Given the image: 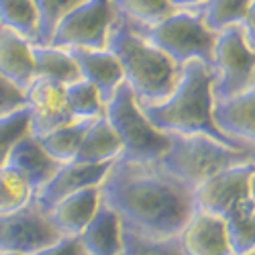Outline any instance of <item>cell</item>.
<instances>
[{"label":"cell","instance_id":"cell-1","mask_svg":"<svg viewBox=\"0 0 255 255\" xmlns=\"http://www.w3.org/2000/svg\"><path fill=\"white\" fill-rule=\"evenodd\" d=\"M100 196L125 229L147 237H176L194 215V190L155 161L115 159L100 184Z\"/></svg>","mask_w":255,"mask_h":255},{"label":"cell","instance_id":"cell-2","mask_svg":"<svg viewBox=\"0 0 255 255\" xmlns=\"http://www.w3.org/2000/svg\"><path fill=\"white\" fill-rule=\"evenodd\" d=\"M212 82H215L212 68L204 61L192 59L180 68L174 92L159 104L141 106V111L155 129L167 135H206L235 149H249L237 139L225 135L215 123Z\"/></svg>","mask_w":255,"mask_h":255},{"label":"cell","instance_id":"cell-3","mask_svg":"<svg viewBox=\"0 0 255 255\" xmlns=\"http://www.w3.org/2000/svg\"><path fill=\"white\" fill-rule=\"evenodd\" d=\"M106 49L117 55L125 74V84L135 94L139 106L159 104L174 92L180 66L141 37L119 14L113 23Z\"/></svg>","mask_w":255,"mask_h":255},{"label":"cell","instance_id":"cell-4","mask_svg":"<svg viewBox=\"0 0 255 255\" xmlns=\"http://www.w3.org/2000/svg\"><path fill=\"white\" fill-rule=\"evenodd\" d=\"M245 161H255V153L206 135H172V143L157 163L194 190L223 169Z\"/></svg>","mask_w":255,"mask_h":255},{"label":"cell","instance_id":"cell-5","mask_svg":"<svg viewBox=\"0 0 255 255\" xmlns=\"http://www.w3.org/2000/svg\"><path fill=\"white\" fill-rule=\"evenodd\" d=\"M104 117L109 119L111 127L121 139L123 159L155 163L172 143V135L155 129L149 123L127 84H121L115 96L104 104Z\"/></svg>","mask_w":255,"mask_h":255},{"label":"cell","instance_id":"cell-6","mask_svg":"<svg viewBox=\"0 0 255 255\" xmlns=\"http://www.w3.org/2000/svg\"><path fill=\"white\" fill-rule=\"evenodd\" d=\"M129 25L180 68L192 59L212 66L217 33L204 25L198 10H174L153 25Z\"/></svg>","mask_w":255,"mask_h":255},{"label":"cell","instance_id":"cell-7","mask_svg":"<svg viewBox=\"0 0 255 255\" xmlns=\"http://www.w3.org/2000/svg\"><path fill=\"white\" fill-rule=\"evenodd\" d=\"M210 68L215 72V102L239 96L255 84V51L245 43L239 27L225 29L217 35Z\"/></svg>","mask_w":255,"mask_h":255},{"label":"cell","instance_id":"cell-8","mask_svg":"<svg viewBox=\"0 0 255 255\" xmlns=\"http://www.w3.org/2000/svg\"><path fill=\"white\" fill-rule=\"evenodd\" d=\"M115 18L117 10L111 0H84L57 23L49 45L61 49H106Z\"/></svg>","mask_w":255,"mask_h":255},{"label":"cell","instance_id":"cell-9","mask_svg":"<svg viewBox=\"0 0 255 255\" xmlns=\"http://www.w3.org/2000/svg\"><path fill=\"white\" fill-rule=\"evenodd\" d=\"M47 212L35 200L12 212H0V253L31 255L59 239Z\"/></svg>","mask_w":255,"mask_h":255},{"label":"cell","instance_id":"cell-10","mask_svg":"<svg viewBox=\"0 0 255 255\" xmlns=\"http://www.w3.org/2000/svg\"><path fill=\"white\" fill-rule=\"evenodd\" d=\"M255 174V161H245L227 167L194 188V204L198 210L210 212L223 219V215L239 200L253 196L251 178Z\"/></svg>","mask_w":255,"mask_h":255},{"label":"cell","instance_id":"cell-11","mask_svg":"<svg viewBox=\"0 0 255 255\" xmlns=\"http://www.w3.org/2000/svg\"><path fill=\"white\" fill-rule=\"evenodd\" d=\"M25 109L29 113V133L33 137L76 121L66 102V86L43 78H35L25 90Z\"/></svg>","mask_w":255,"mask_h":255},{"label":"cell","instance_id":"cell-12","mask_svg":"<svg viewBox=\"0 0 255 255\" xmlns=\"http://www.w3.org/2000/svg\"><path fill=\"white\" fill-rule=\"evenodd\" d=\"M111 165L113 163H94V165L92 163H78V161L61 163L59 169L53 174V178L43 188H39L35 192L33 200L47 212L59 200L80 192V190L100 186L106 172L111 169Z\"/></svg>","mask_w":255,"mask_h":255},{"label":"cell","instance_id":"cell-13","mask_svg":"<svg viewBox=\"0 0 255 255\" xmlns=\"http://www.w3.org/2000/svg\"><path fill=\"white\" fill-rule=\"evenodd\" d=\"M178 239L188 255H233L225 221L198 208L180 231Z\"/></svg>","mask_w":255,"mask_h":255},{"label":"cell","instance_id":"cell-14","mask_svg":"<svg viewBox=\"0 0 255 255\" xmlns=\"http://www.w3.org/2000/svg\"><path fill=\"white\" fill-rule=\"evenodd\" d=\"M68 51L80 70V78L92 84L104 104L115 96V92L121 88V84H125L123 68L111 49L72 47Z\"/></svg>","mask_w":255,"mask_h":255},{"label":"cell","instance_id":"cell-15","mask_svg":"<svg viewBox=\"0 0 255 255\" xmlns=\"http://www.w3.org/2000/svg\"><path fill=\"white\" fill-rule=\"evenodd\" d=\"M212 115L225 135L237 139L255 153V84L239 96L217 100Z\"/></svg>","mask_w":255,"mask_h":255},{"label":"cell","instance_id":"cell-16","mask_svg":"<svg viewBox=\"0 0 255 255\" xmlns=\"http://www.w3.org/2000/svg\"><path fill=\"white\" fill-rule=\"evenodd\" d=\"M4 163L14 167L18 174H23L27 178L33 192H37L39 188H43L61 165L39 145V141L31 133L20 137L10 147Z\"/></svg>","mask_w":255,"mask_h":255},{"label":"cell","instance_id":"cell-17","mask_svg":"<svg viewBox=\"0 0 255 255\" xmlns=\"http://www.w3.org/2000/svg\"><path fill=\"white\" fill-rule=\"evenodd\" d=\"M100 202V186L84 188L80 192L59 200L47 210V215L61 237H78L96 215Z\"/></svg>","mask_w":255,"mask_h":255},{"label":"cell","instance_id":"cell-18","mask_svg":"<svg viewBox=\"0 0 255 255\" xmlns=\"http://www.w3.org/2000/svg\"><path fill=\"white\" fill-rule=\"evenodd\" d=\"M0 76L23 92L35 80L33 43L2 25H0Z\"/></svg>","mask_w":255,"mask_h":255},{"label":"cell","instance_id":"cell-19","mask_svg":"<svg viewBox=\"0 0 255 255\" xmlns=\"http://www.w3.org/2000/svg\"><path fill=\"white\" fill-rule=\"evenodd\" d=\"M86 255H121L123 253V223L117 212L100 202L96 215L78 235Z\"/></svg>","mask_w":255,"mask_h":255},{"label":"cell","instance_id":"cell-20","mask_svg":"<svg viewBox=\"0 0 255 255\" xmlns=\"http://www.w3.org/2000/svg\"><path fill=\"white\" fill-rule=\"evenodd\" d=\"M121 153H123L121 139L111 127L109 119L102 115L90 123L74 161L92 163V165L94 163H113L115 159L121 157Z\"/></svg>","mask_w":255,"mask_h":255},{"label":"cell","instance_id":"cell-21","mask_svg":"<svg viewBox=\"0 0 255 255\" xmlns=\"http://www.w3.org/2000/svg\"><path fill=\"white\" fill-rule=\"evenodd\" d=\"M223 221L227 225L233 255H247L255 251V198H243L231 206Z\"/></svg>","mask_w":255,"mask_h":255},{"label":"cell","instance_id":"cell-22","mask_svg":"<svg viewBox=\"0 0 255 255\" xmlns=\"http://www.w3.org/2000/svg\"><path fill=\"white\" fill-rule=\"evenodd\" d=\"M33 61L35 78L51 80L61 84V86H68V84L80 80V70L68 49L33 43Z\"/></svg>","mask_w":255,"mask_h":255},{"label":"cell","instance_id":"cell-23","mask_svg":"<svg viewBox=\"0 0 255 255\" xmlns=\"http://www.w3.org/2000/svg\"><path fill=\"white\" fill-rule=\"evenodd\" d=\"M92 121H72L63 127H57V129L43 133L35 137L39 141V145L59 163H68L74 161L78 149H80V143L86 135L88 127Z\"/></svg>","mask_w":255,"mask_h":255},{"label":"cell","instance_id":"cell-24","mask_svg":"<svg viewBox=\"0 0 255 255\" xmlns=\"http://www.w3.org/2000/svg\"><path fill=\"white\" fill-rule=\"evenodd\" d=\"M253 0H204L196 8L204 25L212 33H221L231 27H239Z\"/></svg>","mask_w":255,"mask_h":255},{"label":"cell","instance_id":"cell-25","mask_svg":"<svg viewBox=\"0 0 255 255\" xmlns=\"http://www.w3.org/2000/svg\"><path fill=\"white\" fill-rule=\"evenodd\" d=\"M0 25L37 43L39 14L33 0H0Z\"/></svg>","mask_w":255,"mask_h":255},{"label":"cell","instance_id":"cell-26","mask_svg":"<svg viewBox=\"0 0 255 255\" xmlns=\"http://www.w3.org/2000/svg\"><path fill=\"white\" fill-rule=\"evenodd\" d=\"M66 102L76 121H94L104 115V102L88 80H76L66 86Z\"/></svg>","mask_w":255,"mask_h":255},{"label":"cell","instance_id":"cell-27","mask_svg":"<svg viewBox=\"0 0 255 255\" xmlns=\"http://www.w3.org/2000/svg\"><path fill=\"white\" fill-rule=\"evenodd\" d=\"M121 255H188L176 237H147L123 227Z\"/></svg>","mask_w":255,"mask_h":255},{"label":"cell","instance_id":"cell-28","mask_svg":"<svg viewBox=\"0 0 255 255\" xmlns=\"http://www.w3.org/2000/svg\"><path fill=\"white\" fill-rule=\"evenodd\" d=\"M35 192L23 174L10 165H0V212H12L33 200Z\"/></svg>","mask_w":255,"mask_h":255},{"label":"cell","instance_id":"cell-29","mask_svg":"<svg viewBox=\"0 0 255 255\" xmlns=\"http://www.w3.org/2000/svg\"><path fill=\"white\" fill-rule=\"evenodd\" d=\"M119 16L133 25H153L174 12L167 0H111Z\"/></svg>","mask_w":255,"mask_h":255},{"label":"cell","instance_id":"cell-30","mask_svg":"<svg viewBox=\"0 0 255 255\" xmlns=\"http://www.w3.org/2000/svg\"><path fill=\"white\" fill-rule=\"evenodd\" d=\"M39 14V29H37V43L35 45H49L53 29L59 20L72 8L82 4L84 0H33Z\"/></svg>","mask_w":255,"mask_h":255},{"label":"cell","instance_id":"cell-31","mask_svg":"<svg viewBox=\"0 0 255 255\" xmlns=\"http://www.w3.org/2000/svg\"><path fill=\"white\" fill-rule=\"evenodd\" d=\"M29 133V113L27 109L14 111L0 117V165H4L10 147Z\"/></svg>","mask_w":255,"mask_h":255},{"label":"cell","instance_id":"cell-32","mask_svg":"<svg viewBox=\"0 0 255 255\" xmlns=\"http://www.w3.org/2000/svg\"><path fill=\"white\" fill-rule=\"evenodd\" d=\"M25 109V92L0 76V117Z\"/></svg>","mask_w":255,"mask_h":255},{"label":"cell","instance_id":"cell-33","mask_svg":"<svg viewBox=\"0 0 255 255\" xmlns=\"http://www.w3.org/2000/svg\"><path fill=\"white\" fill-rule=\"evenodd\" d=\"M31 255H86L78 237H59L55 243L39 249Z\"/></svg>","mask_w":255,"mask_h":255},{"label":"cell","instance_id":"cell-34","mask_svg":"<svg viewBox=\"0 0 255 255\" xmlns=\"http://www.w3.org/2000/svg\"><path fill=\"white\" fill-rule=\"evenodd\" d=\"M241 33H243V39H245V43L255 51V0L251 2L245 18H243V23L239 25Z\"/></svg>","mask_w":255,"mask_h":255},{"label":"cell","instance_id":"cell-35","mask_svg":"<svg viewBox=\"0 0 255 255\" xmlns=\"http://www.w3.org/2000/svg\"><path fill=\"white\" fill-rule=\"evenodd\" d=\"M174 10H196L204 0H167Z\"/></svg>","mask_w":255,"mask_h":255},{"label":"cell","instance_id":"cell-36","mask_svg":"<svg viewBox=\"0 0 255 255\" xmlns=\"http://www.w3.org/2000/svg\"><path fill=\"white\" fill-rule=\"evenodd\" d=\"M251 194H253V198H255V174H253V178H251Z\"/></svg>","mask_w":255,"mask_h":255},{"label":"cell","instance_id":"cell-37","mask_svg":"<svg viewBox=\"0 0 255 255\" xmlns=\"http://www.w3.org/2000/svg\"><path fill=\"white\" fill-rule=\"evenodd\" d=\"M0 255H20V253H0Z\"/></svg>","mask_w":255,"mask_h":255},{"label":"cell","instance_id":"cell-38","mask_svg":"<svg viewBox=\"0 0 255 255\" xmlns=\"http://www.w3.org/2000/svg\"><path fill=\"white\" fill-rule=\"evenodd\" d=\"M247 255H255V251H253V253H247Z\"/></svg>","mask_w":255,"mask_h":255}]
</instances>
